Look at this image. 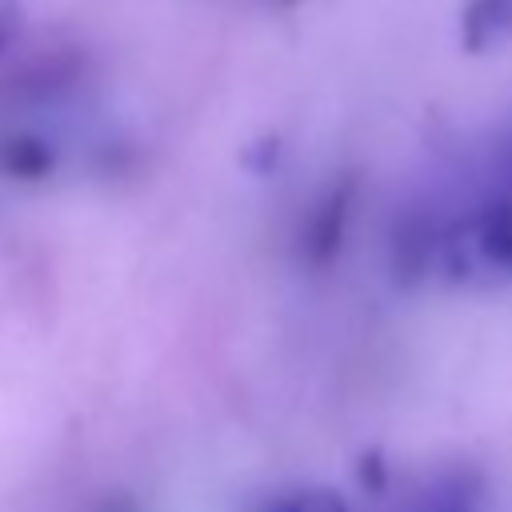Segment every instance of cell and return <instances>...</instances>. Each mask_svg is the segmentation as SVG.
<instances>
[{"instance_id": "52a82bcc", "label": "cell", "mask_w": 512, "mask_h": 512, "mask_svg": "<svg viewBox=\"0 0 512 512\" xmlns=\"http://www.w3.org/2000/svg\"><path fill=\"white\" fill-rule=\"evenodd\" d=\"M20 28H24L20 4H16V0H0V52L20 40Z\"/></svg>"}, {"instance_id": "277c9868", "label": "cell", "mask_w": 512, "mask_h": 512, "mask_svg": "<svg viewBox=\"0 0 512 512\" xmlns=\"http://www.w3.org/2000/svg\"><path fill=\"white\" fill-rule=\"evenodd\" d=\"M512 36V0H468L460 12V44L488 52Z\"/></svg>"}, {"instance_id": "8992f818", "label": "cell", "mask_w": 512, "mask_h": 512, "mask_svg": "<svg viewBox=\"0 0 512 512\" xmlns=\"http://www.w3.org/2000/svg\"><path fill=\"white\" fill-rule=\"evenodd\" d=\"M260 512H348V500L328 484H300L268 496Z\"/></svg>"}, {"instance_id": "6da1fadb", "label": "cell", "mask_w": 512, "mask_h": 512, "mask_svg": "<svg viewBox=\"0 0 512 512\" xmlns=\"http://www.w3.org/2000/svg\"><path fill=\"white\" fill-rule=\"evenodd\" d=\"M436 268L460 288H496L512 280V196L496 192L444 224Z\"/></svg>"}, {"instance_id": "9c48e42d", "label": "cell", "mask_w": 512, "mask_h": 512, "mask_svg": "<svg viewBox=\"0 0 512 512\" xmlns=\"http://www.w3.org/2000/svg\"><path fill=\"white\" fill-rule=\"evenodd\" d=\"M508 196H512V156H508Z\"/></svg>"}, {"instance_id": "ba28073f", "label": "cell", "mask_w": 512, "mask_h": 512, "mask_svg": "<svg viewBox=\"0 0 512 512\" xmlns=\"http://www.w3.org/2000/svg\"><path fill=\"white\" fill-rule=\"evenodd\" d=\"M424 512H464V508H456V504H436V508H424Z\"/></svg>"}, {"instance_id": "3957f363", "label": "cell", "mask_w": 512, "mask_h": 512, "mask_svg": "<svg viewBox=\"0 0 512 512\" xmlns=\"http://www.w3.org/2000/svg\"><path fill=\"white\" fill-rule=\"evenodd\" d=\"M436 252H440V224L428 216H404V224H396L392 236V272L400 284H416L420 276H428L436 268Z\"/></svg>"}, {"instance_id": "7a4b0ae2", "label": "cell", "mask_w": 512, "mask_h": 512, "mask_svg": "<svg viewBox=\"0 0 512 512\" xmlns=\"http://www.w3.org/2000/svg\"><path fill=\"white\" fill-rule=\"evenodd\" d=\"M352 196H356V184L340 180L312 204L304 236H300V252H304L308 264L324 268L340 256V244H344V232H348V220H352Z\"/></svg>"}, {"instance_id": "5b68a950", "label": "cell", "mask_w": 512, "mask_h": 512, "mask_svg": "<svg viewBox=\"0 0 512 512\" xmlns=\"http://www.w3.org/2000/svg\"><path fill=\"white\" fill-rule=\"evenodd\" d=\"M0 168L8 176H20V180H40L52 172V148L40 140V136H4L0 140Z\"/></svg>"}]
</instances>
